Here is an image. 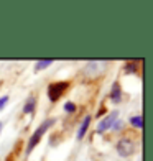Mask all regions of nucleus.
<instances>
[{"mask_svg": "<svg viewBox=\"0 0 153 161\" xmlns=\"http://www.w3.org/2000/svg\"><path fill=\"white\" fill-rule=\"evenodd\" d=\"M54 123V119H48V120H45L41 123V125L35 130V133L31 135V138H30V142H28V146H26V153H31L33 150H35V146L40 143V140H41V136L46 133V130L51 127Z\"/></svg>", "mask_w": 153, "mask_h": 161, "instance_id": "1", "label": "nucleus"}, {"mask_svg": "<svg viewBox=\"0 0 153 161\" xmlns=\"http://www.w3.org/2000/svg\"><path fill=\"white\" fill-rule=\"evenodd\" d=\"M68 87H69L68 80H56V82L49 84L48 86V97H49V100L51 102H56L64 92L68 91Z\"/></svg>", "mask_w": 153, "mask_h": 161, "instance_id": "2", "label": "nucleus"}, {"mask_svg": "<svg viewBox=\"0 0 153 161\" xmlns=\"http://www.w3.org/2000/svg\"><path fill=\"white\" fill-rule=\"evenodd\" d=\"M119 120V112L117 110H112L110 114H109L105 119H102L100 122H99V125H97V133H104L105 130H109V128H112L114 127V123Z\"/></svg>", "mask_w": 153, "mask_h": 161, "instance_id": "3", "label": "nucleus"}, {"mask_svg": "<svg viewBox=\"0 0 153 161\" xmlns=\"http://www.w3.org/2000/svg\"><path fill=\"white\" fill-rule=\"evenodd\" d=\"M117 151L119 155L127 158V156H132L135 153V143L132 140H128V138H122V140L117 143Z\"/></svg>", "mask_w": 153, "mask_h": 161, "instance_id": "4", "label": "nucleus"}, {"mask_svg": "<svg viewBox=\"0 0 153 161\" xmlns=\"http://www.w3.org/2000/svg\"><path fill=\"white\" fill-rule=\"evenodd\" d=\"M120 99H122V91H120V86H119V82H115L114 86H112V92H110V100L112 102H120Z\"/></svg>", "mask_w": 153, "mask_h": 161, "instance_id": "5", "label": "nucleus"}, {"mask_svg": "<svg viewBox=\"0 0 153 161\" xmlns=\"http://www.w3.org/2000/svg\"><path fill=\"white\" fill-rule=\"evenodd\" d=\"M89 125H91V117L87 115V117H84L81 127H79V131H77V138H79V140H81V138L86 135V131H87V128H89Z\"/></svg>", "mask_w": 153, "mask_h": 161, "instance_id": "6", "label": "nucleus"}, {"mask_svg": "<svg viewBox=\"0 0 153 161\" xmlns=\"http://www.w3.org/2000/svg\"><path fill=\"white\" fill-rule=\"evenodd\" d=\"M35 104H36V99L35 97H30L26 100V104H25V108H23V112L25 114H31L35 110Z\"/></svg>", "mask_w": 153, "mask_h": 161, "instance_id": "7", "label": "nucleus"}, {"mask_svg": "<svg viewBox=\"0 0 153 161\" xmlns=\"http://www.w3.org/2000/svg\"><path fill=\"white\" fill-rule=\"evenodd\" d=\"M130 123H132L133 127H137V128H143V119H142V115H135V117H132L130 119Z\"/></svg>", "mask_w": 153, "mask_h": 161, "instance_id": "8", "label": "nucleus"}, {"mask_svg": "<svg viewBox=\"0 0 153 161\" xmlns=\"http://www.w3.org/2000/svg\"><path fill=\"white\" fill-rule=\"evenodd\" d=\"M51 64H53V59H43V61L36 63L35 68H36V71H41V69H46L48 66H51Z\"/></svg>", "mask_w": 153, "mask_h": 161, "instance_id": "9", "label": "nucleus"}, {"mask_svg": "<svg viewBox=\"0 0 153 161\" xmlns=\"http://www.w3.org/2000/svg\"><path fill=\"white\" fill-rule=\"evenodd\" d=\"M64 110L72 114V112H76V105L72 104V102H66V104H64Z\"/></svg>", "mask_w": 153, "mask_h": 161, "instance_id": "10", "label": "nucleus"}, {"mask_svg": "<svg viewBox=\"0 0 153 161\" xmlns=\"http://www.w3.org/2000/svg\"><path fill=\"white\" fill-rule=\"evenodd\" d=\"M7 102H8V96H3V97H0V110L7 105Z\"/></svg>", "mask_w": 153, "mask_h": 161, "instance_id": "11", "label": "nucleus"}, {"mask_svg": "<svg viewBox=\"0 0 153 161\" xmlns=\"http://www.w3.org/2000/svg\"><path fill=\"white\" fill-rule=\"evenodd\" d=\"M112 128H114V130H117V131H119V130L122 128V120H117V122H115V123H114V127H112Z\"/></svg>", "mask_w": 153, "mask_h": 161, "instance_id": "12", "label": "nucleus"}, {"mask_svg": "<svg viewBox=\"0 0 153 161\" xmlns=\"http://www.w3.org/2000/svg\"><path fill=\"white\" fill-rule=\"evenodd\" d=\"M0 131H2V123H0Z\"/></svg>", "mask_w": 153, "mask_h": 161, "instance_id": "13", "label": "nucleus"}]
</instances>
